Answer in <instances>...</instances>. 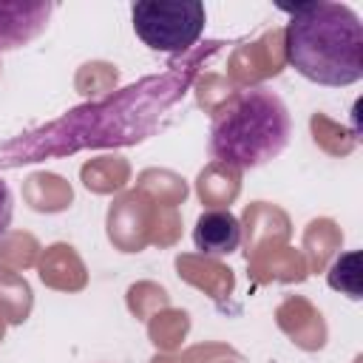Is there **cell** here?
Segmentation results:
<instances>
[{
	"instance_id": "obj_1",
	"label": "cell",
	"mask_w": 363,
	"mask_h": 363,
	"mask_svg": "<svg viewBox=\"0 0 363 363\" xmlns=\"http://www.w3.org/2000/svg\"><path fill=\"white\" fill-rule=\"evenodd\" d=\"M286 62L309 82L346 88L363 77V23L346 3H301L286 9Z\"/></svg>"
},
{
	"instance_id": "obj_2",
	"label": "cell",
	"mask_w": 363,
	"mask_h": 363,
	"mask_svg": "<svg viewBox=\"0 0 363 363\" xmlns=\"http://www.w3.org/2000/svg\"><path fill=\"white\" fill-rule=\"evenodd\" d=\"M292 136V116L284 99L252 85L238 91L210 125V153L216 162L233 170L261 167L281 156Z\"/></svg>"
},
{
	"instance_id": "obj_3",
	"label": "cell",
	"mask_w": 363,
	"mask_h": 363,
	"mask_svg": "<svg viewBox=\"0 0 363 363\" xmlns=\"http://www.w3.org/2000/svg\"><path fill=\"white\" fill-rule=\"evenodd\" d=\"M130 20L150 51L182 54L201 37L207 11L199 0H145L130 6Z\"/></svg>"
},
{
	"instance_id": "obj_4",
	"label": "cell",
	"mask_w": 363,
	"mask_h": 363,
	"mask_svg": "<svg viewBox=\"0 0 363 363\" xmlns=\"http://www.w3.org/2000/svg\"><path fill=\"white\" fill-rule=\"evenodd\" d=\"M51 11H54V3H43V0H34V3L0 0V51L20 48L34 37H40L48 26Z\"/></svg>"
},
{
	"instance_id": "obj_5",
	"label": "cell",
	"mask_w": 363,
	"mask_h": 363,
	"mask_svg": "<svg viewBox=\"0 0 363 363\" xmlns=\"http://www.w3.org/2000/svg\"><path fill=\"white\" fill-rule=\"evenodd\" d=\"M244 230L233 210H204L193 227V244L207 258H224L241 247Z\"/></svg>"
},
{
	"instance_id": "obj_6",
	"label": "cell",
	"mask_w": 363,
	"mask_h": 363,
	"mask_svg": "<svg viewBox=\"0 0 363 363\" xmlns=\"http://www.w3.org/2000/svg\"><path fill=\"white\" fill-rule=\"evenodd\" d=\"M11 216H14V193H11L9 182L0 179V238L9 233V227H11Z\"/></svg>"
}]
</instances>
